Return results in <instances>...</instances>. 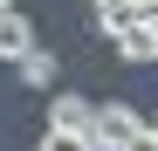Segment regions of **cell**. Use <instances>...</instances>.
Here are the masks:
<instances>
[{
  "instance_id": "obj_6",
  "label": "cell",
  "mask_w": 158,
  "mask_h": 151,
  "mask_svg": "<svg viewBox=\"0 0 158 151\" xmlns=\"http://www.w3.org/2000/svg\"><path fill=\"white\" fill-rule=\"evenodd\" d=\"M41 151H96V137H89V131H62V124H48V131H41Z\"/></svg>"
},
{
  "instance_id": "obj_5",
  "label": "cell",
  "mask_w": 158,
  "mask_h": 151,
  "mask_svg": "<svg viewBox=\"0 0 158 151\" xmlns=\"http://www.w3.org/2000/svg\"><path fill=\"white\" fill-rule=\"evenodd\" d=\"M89 117H96L89 96H55V110H48V124H62V131H89Z\"/></svg>"
},
{
  "instance_id": "obj_1",
  "label": "cell",
  "mask_w": 158,
  "mask_h": 151,
  "mask_svg": "<svg viewBox=\"0 0 158 151\" xmlns=\"http://www.w3.org/2000/svg\"><path fill=\"white\" fill-rule=\"evenodd\" d=\"M138 110H131V103H96V117H89V137H96V151H117L131 131H138Z\"/></svg>"
},
{
  "instance_id": "obj_8",
  "label": "cell",
  "mask_w": 158,
  "mask_h": 151,
  "mask_svg": "<svg viewBox=\"0 0 158 151\" xmlns=\"http://www.w3.org/2000/svg\"><path fill=\"white\" fill-rule=\"evenodd\" d=\"M0 7H14V0H0Z\"/></svg>"
},
{
  "instance_id": "obj_4",
  "label": "cell",
  "mask_w": 158,
  "mask_h": 151,
  "mask_svg": "<svg viewBox=\"0 0 158 151\" xmlns=\"http://www.w3.org/2000/svg\"><path fill=\"white\" fill-rule=\"evenodd\" d=\"M14 76H21L28 89H55V55H48V48H28V55L14 62Z\"/></svg>"
},
{
  "instance_id": "obj_7",
  "label": "cell",
  "mask_w": 158,
  "mask_h": 151,
  "mask_svg": "<svg viewBox=\"0 0 158 151\" xmlns=\"http://www.w3.org/2000/svg\"><path fill=\"white\" fill-rule=\"evenodd\" d=\"M117 151H158V124H138V131H131Z\"/></svg>"
},
{
  "instance_id": "obj_3",
  "label": "cell",
  "mask_w": 158,
  "mask_h": 151,
  "mask_svg": "<svg viewBox=\"0 0 158 151\" xmlns=\"http://www.w3.org/2000/svg\"><path fill=\"white\" fill-rule=\"evenodd\" d=\"M110 41H117V55H124V62H158V35L144 28V14L131 21V28H117Z\"/></svg>"
},
{
  "instance_id": "obj_2",
  "label": "cell",
  "mask_w": 158,
  "mask_h": 151,
  "mask_svg": "<svg viewBox=\"0 0 158 151\" xmlns=\"http://www.w3.org/2000/svg\"><path fill=\"white\" fill-rule=\"evenodd\" d=\"M28 48H35V21L14 14V7H0V62H21Z\"/></svg>"
}]
</instances>
